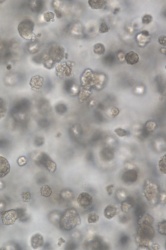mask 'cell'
<instances>
[{
    "label": "cell",
    "mask_w": 166,
    "mask_h": 250,
    "mask_svg": "<svg viewBox=\"0 0 166 250\" xmlns=\"http://www.w3.org/2000/svg\"><path fill=\"white\" fill-rule=\"evenodd\" d=\"M60 241L59 242V243H58V245L59 246H60V245H61L62 243H64L65 242V241L64 239H63L62 238H61V239H60Z\"/></svg>",
    "instance_id": "d590c367"
},
{
    "label": "cell",
    "mask_w": 166,
    "mask_h": 250,
    "mask_svg": "<svg viewBox=\"0 0 166 250\" xmlns=\"http://www.w3.org/2000/svg\"><path fill=\"white\" fill-rule=\"evenodd\" d=\"M26 159L23 156L20 157L18 160V163L20 166H23L26 163Z\"/></svg>",
    "instance_id": "4dcf8cb0"
},
{
    "label": "cell",
    "mask_w": 166,
    "mask_h": 250,
    "mask_svg": "<svg viewBox=\"0 0 166 250\" xmlns=\"http://www.w3.org/2000/svg\"><path fill=\"white\" fill-rule=\"evenodd\" d=\"M99 216L95 213H90L87 217V221L89 224L97 223L99 221Z\"/></svg>",
    "instance_id": "e0dca14e"
},
{
    "label": "cell",
    "mask_w": 166,
    "mask_h": 250,
    "mask_svg": "<svg viewBox=\"0 0 166 250\" xmlns=\"http://www.w3.org/2000/svg\"><path fill=\"white\" fill-rule=\"evenodd\" d=\"M125 59L128 65H134L139 61V57L138 54L132 51H130L126 54Z\"/></svg>",
    "instance_id": "30bf717a"
},
{
    "label": "cell",
    "mask_w": 166,
    "mask_h": 250,
    "mask_svg": "<svg viewBox=\"0 0 166 250\" xmlns=\"http://www.w3.org/2000/svg\"><path fill=\"white\" fill-rule=\"evenodd\" d=\"M114 132L118 136L120 137L125 136L128 134V132L127 131L121 128L115 129Z\"/></svg>",
    "instance_id": "603a6c76"
},
{
    "label": "cell",
    "mask_w": 166,
    "mask_h": 250,
    "mask_svg": "<svg viewBox=\"0 0 166 250\" xmlns=\"http://www.w3.org/2000/svg\"><path fill=\"white\" fill-rule=\"evenodd\" d=\"M110 29V27L105 23H102L100 25L99 31L101 34L108 32Z\"/></svg>",
    "instance_id": "44dd1931"
},
{
    "label": "cell",
    "mask_w": 166,
    "mask_h": 250,
    "mask_svg": "<svg viewBox=\"0 0 166 250\" xmlns=\"http://www.w3.org/2000/svg\"><path fill=\"white\" fill-rule=\"evenodd\" d=\"M153 18L151 16L149 15H146L143 18L142 22L144 24H148L151 22Z\"/></svg>",
    "instance_id": "83f0119b"
},
{
    "label": "cell",
    "mask_w": 166,
    "mask_h": 250,
    "mask_svg": "<svg viewBox=\"0 0 166 250\" xmlns=\"http://www.w3.org/2000/svg\"><path fill=\"white\" fill-rule=\"evenodd\" d=\"M115 189V186L114 185H111L108 186L106 188V191L108 195L109 196L112 195Z\"/></svg>",
    "instance_id": "f1b7e54d"
},
{
    "label": "cell",
    "mask_w": 166,
    "mask_h": 250,
    "mask_svg": "<svg viewBox=\"0 0 166 250\" xmlns=\"http://www.w3.org/2000/svg\"><path fill=\"white\" fill-rule=\"evenodd\" d=\"M10 166L7 159L0 156V178L4 177L9 172Z\"/></svg>",
    "instance_id": "52a82bcc"
},
{
    "label": "cell",
    "mask_w": 166,
    "mask_h": 250,
    "mask_svg": "<svg viewBox=\"0 0 166 250\" xmlns=\"http://www.w3.org/2000/svg\"><path fill=\"white\" fill-rule=\"evenodd\" d=\"M56 112L59 114H63L65 113L67 110V108L64 104H61L57 105L56 107Z\"/></svg>",
    "instance_id": "d4e9b609"
},
{
    "label": "cell",
    "mask_w": 166,
    "mask_h": 250,
    "mask_svg": "<svg viewBox=\"0 0 166 250\" xmlns=\"http://www.w3.org/2000/svg\"><path fill=\"white\" fill-rule=\"evenodd\" d=\"M35 24L30 19H25L20 22L18 26V30L21 37L26 40H32L35 38L33 34Z\"/></svg>",
    "instance_id": "7a4b0ae2"
},
{
    "label": "cell",
    "mask_w": 166,
    "mask_h": 250,
    "mask_svg": "<svg viewBox=\"0 0 166 250\" xmlns=\"http://www.w3.org/2000/svg\"><path fill=\"white\" fill-rule=\"evenodd\" d=\"M43 1H36L34 7H33V10L35 12H39L43 8Z\"/></svg>",
    "instance_id": "484cf974"
},
{
    "label": "cell",
    "mask_w": 166,
    "mask_h": 250,
    "mask_svg": "<svg viewBox=\"0 0 166 250\" xmlns=\"http://www.w3.org/2000/svg\"><path fill=\"white\" fill-rule=\"evenodd\" d=\"M47 169L51 173H53L56 170V165L54 162L51 161H48L46 164Z\"/></svg>",
    "instance_id": "7402d4cb"
},
{
    "label": "cell",
    "mask_w": 166,
    "mask_h": 250,
    "mask_svg": "<svg viewBox=\"0 0 166 250\" xmlns=\"http://www.w3.org/2000/svg\"><path fill=\"white\" fill-rule=\"evenodd\" d=\"M55 16V14L50 11L46 12L44 14V19L47 22H54Z\"/></svg>",
    "instance_id": "d6986e66"
},
{
    "label": "cell",
    "mask_w": 166,
    "mask_h": 250,
    "mask_svg": "<svg viewBox=\"0 0 166 250\" xmlns=\"http://www.w3.org/2000/svg\"><path fill=\"white\" fill-rule=\"evenodd\" d=\"M156 123L152 121L148 122L146 125V130L149 131H152L155 129Z\"/></svg>",
    "instance_id": "4316f807"
},
{
    "label": "cell",
    "mask_w": 166,
    "mask_h": 250,
    "mask_svg": "<svg viewBox=\"0 0 166 250\" xmlns=\"http://www.w3.org/2000/svg\"><path fill=\"white\" fill-rule=\"evenodd\" d=\"M105 47L104 45L101 43L96 44L93 47V52L98 55H103L105 53Z\"/></svg>",
    "instance_id": "2e32d148"
},
{
    "label": "cell",
    "mask_w": 166,
    "mask_h": 250,
    "mask_svg": "<svg viewBox=\"0 0 166 250\" xmlns=\"http://www.w3.org/2000/svg\"><path fill=\"white\" fill-rule=\"evenodd\" d=\"M74 84L72 80H69L66 81L65 84V89L66 91L68 92L72 91L74 88Z\"/></svg>",
    "instance_id": "cb8c5ba5"
},
{
    "label": "cell",
    "mask_w": 166,
    "mask_h": 250,
    "mask_svg": "<svg viewBox=\"0 0 166 250\" xmlns=\"http://www.w3.org/2000/svg\"><path fill=\"white\" fill-rule=\"evenodd\" d=\"M119 10H120L119 9V8H117L115 9V10H114V14H116L117 13H118L119 12Z\"/></svg>",
    "instance_id": "8d00e7d4"
},
{
    "label": "cell",
    "mask_w": 166,
    "mask_h": 250,
    "mask_svg": "<svg viewBox=\"0 0 166 250\" xmlns=\"http://www.w3.org/2000/svg\"><path fill=\"white\" fill-rule=\"evenodd\" d=\"M81 223L79 215L77 210L74 208L66 209L60 215L59 224L60 228L63 230L71 231Z\"/></svg>",
    "instance_id": "6da1fadb"
},
{
    "label": "cell",
    "mask_w": 166,
    "mask_h": 250,
    "mask_svg": "<svg viewBox=\"0 0 166 250\" xmlns=\"http://www.w3.org/2000/svg\"><path fill=\"white\" fill-rule=\"evenodd\" d=\"M1 215L3 224L7 225L13 224L19 217V213L15 210L3 212Z\"/></svg>",
    "instance_id": "5b68a950"
},
{
    "label": "cell",
    "mask_w": 166,
    "mask_h": 250,
    "mask_svg": "<svg viewBox=\"0 0 166 250\" xmlns=\"http://www.w3.org/2000/svg\"><path fill=\"white\" fill-rule=\"evenodd\" d=\"M41 195L45 197H49L52 193V190L49 186L44 185L40 188Z\"/></svg>",
    "instance_id": "9a60e30c"
},
{
    "label": "cell",
    "mask_w": 166,
    "mask_h": 250,
    "mask_svg": "<svg viewBox=\"0 0 166 250\" xmlns=\"http://www.w3.org/2000/svg\"><path fill=\"white\" fill-rule=\"evenodd\" d=\"M133 204L132 201L128 198L127 200L123 201L122 203L121 209L122 211L125 213L128 212L131 208Z\"/></svg>",
    "instance_id": "5bb4252c"
},
{
    "label": "cell",
    "mask_w": 166,
    "mask_h": 250,
    "mask_svg": "<svg viewBox=\"0 0 166 250\" xmlns=\"http://www.w3.org/2000/svg\"><path fill=\"white\" fill-rule=\"evenodd\" d=\"M77 201L78 205L81 208L87 210L90 208L92 206L93 198L88 193L83 192L78 196Z\"/></svg>",
    "instance_id": "277c9868"
},
{
    "label": "cell",
    "mask_w": 166,
    "mask_h": 250,
    "mask_svg": "<svg viewBox=\"0 0 166 250\" xmlns=\"http://www.w3.org/2000/svg\"><path fill=\"white\" fill-rule=\"evenodd\" d=\"M165 155L159 163V168L160 172L165 174L166 173Z\"/></svg>",
    "instance_id": "ffe728a7"
},
{
    "label": "cell",
    "mask_w": 166,
    "mask_h": 250,
    "mask_svg": "<svg viewBox=\"0 0 166 250\" xmlns=\"http://www.w3.org/2000/svg\"><path fill=\"white\" fill-rule=\"evenodd\" d=\"M159 232L162 235H166V221H165L159 223L157 225Z\"/></svg>",
    "instance_id": "ac0fdd59"
},
{
    "label": "cell",
    "mask_w": 166,
    "mask_h": 250,
    "mask_svg": "<svg viewBox=\"0 0 166 250\" xmlns=\"http://www.w3.org/2000/svg\"><path fill=\"white\" fill-rule=\"evenodd\" d=\"M29 84L33 90L40 89L42 85V78L38 75L33 77L30 81Z\"/></svg>",
    "instance_id": "4fadbf2b"
},
{
    "label": "cell",
    "mask_w": 166,
    "mask_h": 250,
    "mask_svg": "<svg viewBox=\"0 0 166 250\" xmlns=\"http://www.w3.org/2000/svg\"><path fill=\"white\" fill-rule=\"evenodd\" d=\"M56 74L62 78L67 77L71 74L72 69L65 62L59 63L56 66Z\"/></svg>",
    "instance_id": "8992f818"
},
{
    "label": "cell",
    "mask_w": 166,
    "mask_h": 250,
    "mask_svg": "<svg viewBox=\"0 0 166 250\" xmlns=\"http://www.w3.org/2000/svg\"><path fill=\"white\" fill-rule=\"evenodd\" d=\"M137 173L134 170L126 172L123 176V180L126 183H135L137 181Z\"/></svg>",
    "instance_id": "8fae6325"
},
{
    "label": "cell",
    "mask_w": 166,
    "mask_h": 250,
    "mask_svg": "<svg viewBox=\"0 0 166 250\" xmlns=\"http://www.w3.org/2000/svg\"><path fill=\"white\" fill-rule=\"evenodd\" d=\"M46 54L55 63L61 62L65 56L64 48L57 45L51 46L47 50Z\"/></svg>",
    "instance_id": "3957f363"
},
{
    "label": "cell",
    "mask_w": 166,
    "mask_h": 250,
    "mask_svg": "<svg viewBox=\"0 0 166 250\" xmlns=\"http://www.w3.org/2000/svg\"><path fill=\"white\" fill-rule=\"evenodd\" d=\"M55 11L57 17L59 18H60L62 17V14L61 12L57 10H55Z\"/></svg>",
    "instance_id": "836d02e7"
},
{
    "label": "cell",
    "mask_w": 166,
    "mask_h": 250,
    "mask_svg": "<svg viewBox=\"0 0 166 250\" xmlns=\"http://www.w3.org/2000/svg\"><path fill=\"white\" fill-rule=\"evenodd\" d=\"M88 3L90 7L92 10H100L106 7L107 2L105 0H90Z\"/></svg>",
    "instance_id": "7c38bea8"
},
{
    "label": "cell",
    "mask_w": 166,
    "mask_h": 250,
    "mask_svg": "<svg viewBox=\"0 0 166 250\" xmlns=\"http://www.w3.org/2000/svg\"><path fill=\"white\" fill-rule=\"evenodd\" d=\"M31 245L34 249L41 248L44 246V239L42 235L39 233L33 235L31 239Z\"/></svg>",
    "instance_id": "ba28073f"
},
{
    "label": "cell",
    "mask_w": 166,
    "mask_h": 250,
    "mask_svg": "<svg viewBox=\"0 0 166 250\" xmlns=\"http://www.w3.org/2000/svg\"><path fill=\"white\" fill-rule=\"evenodd\" d=\"M159 42L160 44L164 46L166 45V37L165 35L160 36L158 39Z\"/></svg>",
    "instance_id": "1f68e13d"
},
{
    "label": "cell",
    "mask_w": 166,
    "mask_h": 250,
    "mask_svg": "<svg viewBox=\"0 0 166 250\" xmlns=\"http://www.w3.org/2000/svg\"><path fill=\"white\" fill-rule=\"evenodd\" d=\"M119 113V110L116 107H114L112 109H111L110 112V114L111 117H112L113 118V117L114 118V117H116L118 115Z\"/></svg>",
    "instance_id": "f546056e"
},
{
    "label": "cell",
    "mask_w": 166,
    "mask_h": 250,
    "mask_svg": "<svg viewBox=\"0 0 166 250\" xmlns=\"http://www.w3.org/2000/svg\"><path fill=\"white\" fill-rule=\"evenodd\" d=\"M152 248L154 250H159L160 249V247L157 244H154L152 245Z\"/></svg>",
    "instance_id": "e575fe53"
},
{
    "label": "cell",
    "mask_w": 166,
    "mask_h": 250,
    "mask_svg": "<svg viewBox=\"0 0 166 250\" xmlns=\"http://www.w3.org/2000/svg\"><path fill=\"white\" fill-rule=\"evenodd\" d=\"M7 68L8 70H11L12 69L11 65H8L7 67Z\"/></svg>",
    "instance_id": "74e56055"
},
{
    "label": "cell",
    "mask_w": 166,
    "mask_h": 250,
    "mask_svg": "<svg viewBox=\"0 0 166 250\" xmlns=\"http://www.w3.org/2000/svg\"><path fill=\"white\" fill-rule=\"evenodd\" d=\"M117 207L114 204H110L106 207L104 210L105 217L108 220H111L116 216Z\"/></svg>",
    "instance_id": "9c48e42d"
},
{
    "label": "cell",
    "mask_w": 166,
    "mask_h": 250,
    "mask_svg": "<svg viewBox=\"0 0 166 250\" xmlns=\"http://www.w3.org/2000/svg\"><path fill=\"white\" fill-rule=\"evenodd\" d=\"M128 238L127 236H124L121 239L120 242L123 245L125 244L128 242Z\"/></svg>",
    "instance_id": "d6a6232c"
}]
</instances>
